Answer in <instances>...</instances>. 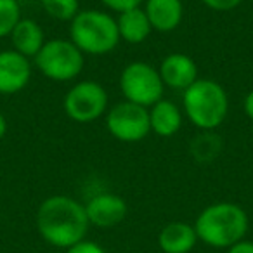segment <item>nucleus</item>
<instances>
[{
  "instance_id": "1a4fd4ad",
  "label": "nucleus",
  "mask_w": 253,
  "mask_h": 253,
  "mask_svg": "<svg viewBox=\"0 0 253 253\" xmlns=\"http://www.w3.org/2000/svg\"><path fill=\"white\" fill-rule=\"evenodd\" d=\"M90 225L99 229H113L126 218L128 205L120 194L97 193L85 203Z\"/></svg>"
},
{
  "instance_id": "2eb2a0df",
  "label": "nucleus",
  "mask_w": 253,
  "mask_h": 253,
  "mask_svg": "<svg viewBox=\"0 0 253 253\" xmlns=\"http://www.w3.org/2000/svg\"><path fill=\"white\" fill-rule=\"evenodd\" d=\"M9 39H11L12 49L28 59H33L40 52L43 43L47 42L42 26L35 19L28 18H21V21L16 25Z\"/></svg>"
},
{
  "instance_id": "0eeeda50",
  "label": "nucleus",
  "mask_w": 253,
  "mask_h": 253,
  "mask_svg": "<svg viewBox=\"0 0 253 253\" xmlns=\"http://www.w3.org/2000/svg\"><path fill=\"white\" fill-rule=\"evenodd\" d=\"M63 109L68 118L73 122L92 123L108 113V92L95 80L78 82L64 95Z\"/></svg>"
},
{
  "instance_id": "412c9836",
  "label": "nucleus",
  "mask_w": 253,
  "mask_h": 253,
  "mask_svg": "<svg viewBox=\"0 0 253 253\" xmlns=\"http://www.w3.org/2000/svg\"><path fill=\"white\" fill-rule=\"evenodd\" d=\"M64 253H108V252H106L99 243L90 241V239H84V241L77 243V245L64 250Z\"/></svg>"
},
{
  "instance_id": "9d476101",
  "label": "nucleus",
  "mask_w": 253,
  "mask_h": 253,
  "mask_svg": "<svg viewBox=\"0 0 253 253\" xmlns=\"http://www.w3.org/2000/svg\"><path fill=\"white\" fill-rule=\"evenodd\" d=\"M32 61L14 49L0 50V94L14 95L32 80Z\"/></svg>"
},
{
  "instance_id": "393cba45",
  "label": "nucleus",
  "mask_w": 253,
  "mask_h": 253,
  "mask_svg": "<svg viewBox=\"0 0 253 253\" xmlns=\"http://www.w3.org/2000/svg\"><path fill=\"white\" fill-rule=\"evenodd\" d=\"M5 134H7V120H5V116L0 113V141L5 137Z\"/></svg>"
},
{
  "instance_id": "39448f33",
  "label": "nucleus",
  "mask_w": 253,
  "mask_h": 253,
  "mask_svg": "<svg viewBox=\"0 0 253 253\" xmlns=\"http://www.w3.org/2000/svg\"><path fill=\"white\" fill-rule=\"evenodd\" d=\"M33 61L43 77L63 84L80 77L85 66V54L70 39H50Z\"/></svg>"
},
{
  "instance_id": "5701e85b",
  "label": "nucleus",
  "mask_w": 253,
  "mask_h": 253,
  "mask_svg": "<svg viewBox=\"0 0 253 253\" xmlns=\"http://www.w3.org/2000/svg\"><path fill=\"white\" fill-rule=\"evenodd\" d=\"M227 253H253V241L250 239H241L236 245H232L231 248H227Z\"/></svg>"
},
{
  "instance_id": "4be33fe9",
  "label": "nucleus",
  "mask_w": 253,
  "mask_h": 253,
  "mask_svg": "<svg viewBox=\"0 0 253 253\" xmlns=\"http://www.w3.org/2000/svg\"><path fill=\"white\" fill-rule=\"evenodd\" d=\"M201 2L215 12H229L238 5H241L243 0H201Z\"/></svg>"
},
{
  "instance_id": "f257e3e1",
  "label": "nucleus",
  "mask_w": 253,
  "mask_h": 253,
  "mask_svg": "<svg viewBox=\"0 0 253 253\" xmlns=\"http://www.w3.org/2000/svg\"><path fill=\"white\" fill-rule=\"evenodd\" d=\"M90 229L85 205L66 194H54L39 205L37 231L47 245L68 250L87 239Z\"/></svg>"
},
{
  "instance_id": "4468645a",
  "label": "nucleus",
  "mask_w": 253,
  "mask_h": 253,
  "mask_svg": "<svg viewBox=\"0 0 253 253\" xmlns=\"http://www.w3.org/2000/svg\"><path fill=\"white\" fill-rule=\"evenodd\" d=\"M149 109V126L158 137H173L182 128L184 113L173 101L162 99Z\"/></svg>"
},
{
  "instance_id": "dca6fc26",
  "label": "nucleus",
  "mask_w": 253,
  "mask_h": 253,
  "mask_svg": "<svg viewBox=\"0 0 253 253\" xmlns=\"http://www.w3.org/2000/svg\"><path fill=\"white\" fill-rule=\"evenodd\" d=\"M116 25H118L120 40L130 43V45H139V43L146 42L153 32L148 14L142 7L120 12L116 18Z\"/></svg>"
},
{
  "instance_id": "6e6552de",
  "label": "nucleus",
  "mask_w": 253,
  "mask_h": 253,
  "mask_svg": "<svg viewBox=\"0 0 253 253\" xmlns=\"http://www.w3.org/2000/svg\"><path fill=\"white\" fill-rule=\"evenodd\" d=\"M106 128L120 142L134 144L141 142L151 132L149 126V109L134 102L122 101L106 113Z\"/></svg>"
},
{
  "instance_id": "7ed1b4c3",
  "label": "nucleus",
  "mask_w": 253,
  "mask_h": 253,
  "mask_svg": "<svg viewBox=\"0 0 253 253\" xmlns=\"http://www.w3.org/2000/svg\"><path fill=\"white\" fill-rule=\"evenodd\" d=\"M182 113L201 132H213L229 115V95L218 82L198 78L184 90Z\"/></svg>"
},
{
  "instance_id": "b1692460",
  "label": "nucleus",
  "mask_w": 253,
  "mask_h": 253,
  "mask_svg": "<svg viewBox=\"0 0 253 253\" xmlns=\"http://www.w3.org/2000/svg\"><path fill=\"white\" fill-rule=\"evenodd\" d=\"M243 111L253 122V90H250L243 99Z\"/></svg>"
},
{
  "instance_id": "20e7f679",
  "label": "nucleus",
  "mask_w": 253,
  "mask_h": 253,
  "mask_svg": "<svg viewBox=\"0 0 253 253\" xmlns=\"http://www.w3.org/2000/svg\"><path fill=\"white\" fill-rule=\"evenodd\" d=\"M70 40L85 56H106L122 42L116 18L99 9H84L71 19Z\"/></svg>"
},
{
  "instance_id": "f03ea898",
  "label": "nucleus",
  "mask_w": 253,
  "mask_h": 253,
  "mask_svg": "<svg viewBox=\"0 0 253 253\" xmlns=\"http://www.w3.org/2000/svg\"><path fill=\"white\" fill-rule=\"evenodd\" d=\"M193 225L200 243L215 250H227L246 238L250 218L238 203L217 201L205 207Z\"/></svg>"
},
{
  "instance_id": "f3484780",
  "label": "nucleus",
  "mask_w": 253,
  "mask_h": 253,
  "mask_svg": "<svg viewBox=\"0 0 253 253\" xmlns=\"http://www.w3.org/2000/svg\"><path fill=\"white\" fill-rule=\"evenodd\" d=\"M220 151V141L213 132H203L200 137L191 142V155L200 163L211 162Z\"/></svg>"
},
{
  "instance_id": "9b49d317",
  "label": "nucleus",
  "mask_w": 253,
  "mask_h": 253,
  "mask_svg": "<svg viewBox=\"0 0 253 253\" xmlns=\"http://www.w3.org/2000/svg\"><path fill=\"white\" fill-rule=\"evenodd\" d=\"M165 87L173 90H186L198 80V64L191 56L182 52H172L163 57L158 68Z\"/></svg>"
},
{
  "instance_id": "6ab92c4d",
  "label": "nucleus",
  "mask_w": 253,
  "mask_h": 253,
  "mask_svg": "<svg viewBox=\"0 0 253 253\" xmlns=\"http://www.w3.org/2000/svg\"><path fill=\"white\" fill-rule=\"evenodd\" d=\"M21 21V7L18 0H0V39L11 37L12 30Z\"/></svg>"
},
{
  "instance_id": "aec40b11",
  "label": "nucleus",
  "mask_w": 253,
  "mask_h": 253,
  "mask_svg": "<svg viewBox=\"0 0 253 253\" xmlns=\"http://www.w3.org/2000/svg\"><path fill=\"white\" fill-rule=\"evenodd\" d=\"M102 4L113 12H123L128 11V9H135V7H142L146 0H101Z\"/></svg>"
},
{
  "instance_id": "f8f14e48",
  "label": "nucleus",
  "mask_w": 253,
  "mask_h": 253,
  "mask_svg": "<svg viewBox=\"0 0 253 253\" xmlns=\"http://www.w3.org/2000/svg\"><path fill=\"white\" fill-rule=\"evenodd\" d=\"M153 32L170 33L177 30L184 18L182 0H146L144 7Z\"/></svg>"
},
{
  "instance_id": "ddd939ff",
  "label": "nucleus",
  "mask_w": 253,
  "mask_h": 253,
  "mask_svg": "<svg viewBox=\"0 0 253 253\" xmlns=\"http://www.w3.org/2000/svg\"><path fill=\"white\" fill-rule=\"evenodd\" d=\"M198 243L194 225L182 220L169 222L158 234V246L163 253H191Z\"/></svg>"
},
{
  "instance_id": "423d86ee",
  "label": "nucleus",
  "mask_w": 253,
  "mask_h": 253,
  "mask_svg": "<svg viewBox=\"0 0 253 253\" xmlns=\"http://www.w3.org/2000/svg\"><path fill=\"white\" fill-rule=\"evenodd\" d=\"M118 85L125 101L144 108H151L162 101L165 94V84L160 77L158 68L146 61H132L125 64L120 73Z\"/></svg>"
},
{
  "instance_id": "a211bd4d",
  "label": "nucleus",
  "mask_w": 253,
  "mask_h": 253,
  "mask_svg": "<svg viewBox=\"0 0 253 253\" xmlns=\"http://www.w3.org/2000/svg\"><path fill=\"white\" fill-rule=\"evenodd\" d=\"M40 4L45 14L56 21L70 23L82 11L80 0H40Z\"/></svg>"
}]
</instances>
